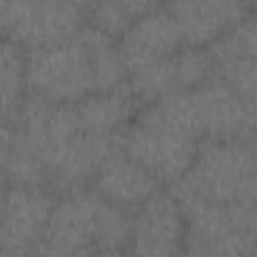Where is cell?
Instances as JSON below:
<instances>
[{
    "instance_id": "1",
    "label": "cell",
    "mask_w": 257,
    "mask_h": 257,
    "mask_svg": "<svg viewBox=\"0 0 257 257\" xmlns=\"http://www.w3.org/2000/svg\"><path fill=\"white\" fill-rule=\"evenodd\" d=\"M203 137L189 92L145 104L120 135V147L159 183H175L193 165Z\"/></svg>"
},
{
    "instance_id": "2",
    "label": "cell",
    "mask_w": 257,
    "mask_h": 257,
    "mask_svg": "<svg viewBox=\"0 0 257 257\" xmlns=\"http://www.w3.org/2000/svg\"><path fill=\"white\" fill-rule=\"evenodd\" d=\"M185 217L213 205L253 203L255 157L251 141H201L197 157L169 191Z\"/></svg>"
},
{
    "instance_id": "3",
    "label": "cell",
    "mask_w": 257,
    "mask_h": 257,
    "mask_svg": "<svg viewBox=\"0 0 257 257\" xmlns=\"http://www.w3.org/2000/svg\"><path fill=\"white\" fill-rule=\"evenodd\" d=\"M28 92L54 104H76L96 92L82 28L68 40L28 50Z\"/></svg>"
},
{
    "instance_id": "4",
    "label": "cell",
    "mask_w": 257,
    "mask_h": 257,
    "mask_svg": "<svg viewBox=\"0 0 257 257\" xmlns=\"http://www.w3.org/2000/svg\"><path fill=\"white\" fill-rule=\"evenodd\" d=\"M187 217L169 191L159 189L133 211L128 257H183Z\"/></svg>"
},
{
    "instance_id": "5",
    "label": "cell",
    "mask_w": 257,
    "mask_h": 257,
    "mask_svg": "<svg viewBox=\"0 0 257 257\" xmlns=\"http://www.w3.org/2000/svg\"><path fill=\"white\" fill-rule=\"evenodd\" d=\"M94 205L96 195L86 189L58 195L32 257H84L96 247Z\"/></svg>"
},
{
    "instance_id": "6",
    "label": "cell",
    "mask_w": 257,
    "mask_h": 257,
    "mask_svg": "<svg viewBox=\"0 0 257 257\" xmlns=\"http://www.w3.org/2000/svg\"><path fill=\"white\" fill-rule=\"evenodd\" d=\"M86 16L76 2H12L8 4V38L26 50L50 46L74 36Z\"/></svg>"
},
{
    "instance_id": "7",
    "label": "cell",
    "mask_w": 257,
    "mask_h": 257,
    "mask_svg": "<svg viewBox=\"0 0 257 257\" xmlns=\"http://www.w3.org/2000/svg\"><path fill=\"white\" fill-rule=\"evenodd\" d=\"M203 141H251L255 104L245 102L223 80L213 76L189 90Z\"/></svg>"
},
{
    "instance_id": "8",
    "label": "cell",
    "mask_w": 257,
    "mask_h": 257,
    "mask_svg": "<svg viewBox=\"0 0 257 257\" xmlns=\"http://www.w3.org/2000/svg\"><path fill=\"white\" fill-rule=\"evenodd\" d=\"M54 199L56 197L44 189H4L0 211V251L10 257H32L48 223Z\"/></svg>"
},
{
    "instance_id": "9",
    "label": "cell",
    "mask_w": 257,
    "mask_h": 257,
    "mask_svg": "<svg viewBox=\"0 0 257 257\" xmlns=\"http://www.w3.org/2000/svg\"><path fill=\"white\" fill-rule=\"evenodd\" d=\"M183 44V34L167 4H155L137 16L118 38V48L126 70L143 62L167 58Z\"/></svg>"
},
{
    "instance_id": "10",
    "label": "cell",
    "mask_w": 257,
    "mask_h": 257,
    "mask_svg": "<svg viewBox=\"0 0 257 257\" xmlns=\"http://www.w3.org/2000/svg\"><path fill=\"white\" fill-rule=\"evenodd\" d=\"M159 189L161 183L157 181V177L151 175L133 157H128L120 147V141L104 157L92 179L94 195L128 211L133 207L137 209Z\"/></svg>"
},
{
    "instance_id": "11",
    "label": "cell",
    "mask_w": 257,
    "mask_h": 257,
    "mask_svg": "<svg viewBox=\"0 0 257 257\" xmlns=\"http://www.w3.org/2000/svg\"><path fill=\"white\" fill-rule=\"evenodd\" d=\"M187 46H211L223 32L253 12L251 2L239 0H187L167 4Z\"/></svg>"
},
{
    "instance_id": "12",
    "label": "cell",
    "mask_w": 257,
    "mask_h": 257,
    "mask_svg": "<svg viewBox=\"0 0 257 257\" xmlns=\"http://www.w3.org/2000/svg\"><path fill=\"white\" fill-rule=\"evenodd\" d=\"M118 141L120 137H98L80 131L50 171L48 191H56L58 195L84 191L86 185L92 183L104 157L118 145Z\"/></svg>"
},
{
    "instance_id": "13",
    "label": "cell",
    "mask_w": 257,
    "mask_h": 257,
    "mask_svg": "<svg viewBox=\"0 0 257 257\" xmlns=\"http://www.w3.org/2000/svg\"><path fill=\"white\" fill-rule=\"evenodd\" d=\"M141 110V100L124 82L84 96L74 104L80 131L98 137H120Z\"/></svg>"
},
{
    "instance_id": "14",
    "label": "cell",
    "mask_w": 257,
    "mask_h": 257,
    "mask_svg": "<svg viewBox=\"0 0 257 257\" xmlns=\"http://www.w3.org/2000/svg\"><path fill=\"white\" fill-rule=\"evenodd\" d=\"M28 96V50L12 38L0 40V120L12 122Z\"/></svg>"
},
{
    "instance_id": "15",
    "label": "cell",
    "mask_w": 257,
    "mask_h": 257,
    "mask_svg": "<svg viewBox=\"0 0 257 257\" xmlns=\"http://www.w3.org/2000/svg\"><path fill=\"white\" fill-rule=\"evenodd\" d=\"M155 2H135V0H122V2H96L86 4V16L84 22L102 34L118 40L122 32L133 24L137 16L153 8Z\"/></svg>"
},
{
    "instance_id": "16",
    "label": "cell",
    "mask_w": 257,
    "mask_h": 257,
    "mask_svg": "<svg viewBox=\"0 0 257 257\" xmlns=\"http://www.w3.org/2000/svg\"><path fill=\"white\" fill-rule=\"evenodd\" d=\"M133 211L112 205L96 195L94 205V245L102 249L126 251Z\"/></svg>"
},
{
    "instance_id": "17",
    "label": "cell",
    "mask_w": 257,
    "mask_h": 257,
    "mask_svg": "<svg viewBox=\"0 0 257 257\" xmlns=\"http://www.w3.org/2000/svg\"><path fill=\"white\" fill-rule=\"evenodd\" d=\"M171 68L177 92H189L215 76V62L209 48L183 44L171 56Z\"/></svg>"
},
{
    "instance_id": "18",
    "label": "cell",
    "mask_w": 257,
    "mask_h": 257,
    "mask_svg": "<svg viewBox=\"0 0 257 257\" xmlns=\"http://www.w3.org/2000/svg\"><path fill=\"white\" fill-rule=\"evenodd\" d=\"M215 68L219 64L239 60V58H255L257 54V26L255 14L251 12L237 24H233L227 32H223L211 46H207Z\"/></svg>"
},
{
    "instance_id": "19",
    "label": "cell",
    "mask_w": 257,
    "mask_h": 257,
    "mask_svg": "<svg viewBox=\"0 0 257 257\" xmlns=\"http://www.w3.org/2000/svg\"><path fill=\"white\" fill-rule=\"evenodd\" d=\"M215 76L223 80L245 102L255 104V58H239L215 68Z\"/></svg>"
},
{
    "instance_id": "20",
    "label": "cell",
    "mask_w": 257,
    "mask_h": 257,
    "mask_svg": "<svg viewBox=\"0 0 257 257\" xmlns=\"http://www.w3.org/2000/svg\"><path fill=\"white\" fill-rule=\"evenodd\" d=\"M14 141H16V133L12 122L0 120V189H4V169L14 149Z\"/></svg>"
},
{
    "instance_id": "21",
    "label": "cell",
    "mask_w": 257,
    "mask_h": 257,
    "mask_svg": "<svg viewBox=\"0 0 257 257\" xmlns=\"http://www.w3.org/2000/svg\"><path fill=\"white\" fill-rule=\"evenodd\" d=\"M8 36V4L0 2V40Z\"/></svg>"
},
{
    "instance_id": "22",
    "label": "cell",
    "mask_w": 257,
    "mask_h": 257,
    "mask_svg": "<svg viewBox=\"0 0 257 257\" xmlns=\"http://www.w3.org/2000/svg\"><path fill=\"white\" fill-rule=\"evenodd\" d=\"M2 193H4V189H0V211H2Z\"/></svg>"
},
{
    "instance_id": "23",
    "label": "cell",
    "mask_w": 257,
    "mask_h": 257,
    "mask_svg": "<svg viewBox=\"0 0 257 257\" xmlns=\"http://www.w3.org/2000/svg\"><path fill=\"white\" fill-rule=\"evenodd\" d=\"M0 257H10V255H6V253H2V251H0Z\"/></svg>"
}]
</instances>
